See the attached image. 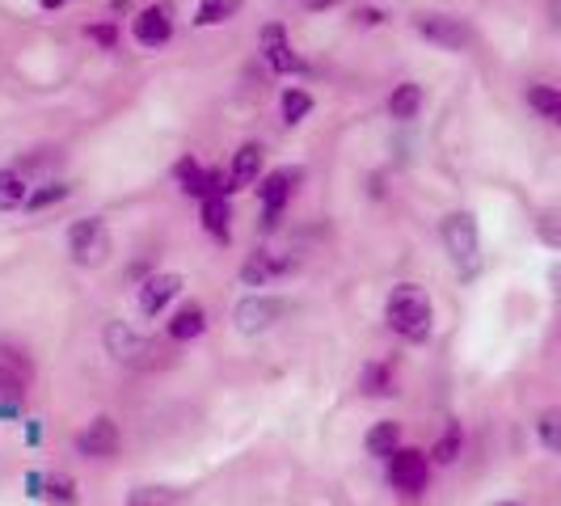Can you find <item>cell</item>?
I'll return each mask as SVG.
<instances>
[{
  "instance_id": "cell-10",
  "label": "cell",
  "mask_w": 561,
  "mask_h": 506,
  "mask_svg": "<svg viewBox=\"0 0 561 506\" xmlns=\"http://www.w3.org/2000/svg\"><path fill=\"white\" fill-rule=\"evenodd\" d=\"M182 287H186V279H182L178 271H152V275L136 287V309H140L144 321L165 317V309H173V304H178Z\"/></svg>"
},
{
  "instance_id": "cell-16",
  "label": "cell",
  "mask_w": 561,
  "mask_h": 506,
  "mask_svg": "<svg viewBox=\"0 0 561 506\" xmlns=\"http://www.w3.org/2000/svg\"><path fill=\"white\" fill-rule=\"evenodd\" d=\"M359 393L367 401H389L397 396V355H385V359H367L359 367Z\"/></svg>"
},
{
  "instance_id": "cell-13",
  "label": "cell",
  "mask_w": 561,
  "mask_h": 506,
  "mask_svg": "<svg viewBox=\"0 0 561 506\" xmlns=\"http://www.w3.org/2000/svg\"><path fill=\"white\" fill-rule=\"evenodd\" d=\"M102 346H106V355H111L114 364H140L144 350H148L144 334L131 325V321H123V317L106 321V330H102Z\"/></svg>"
},
{
  "instance_id": "cell-33",
  "label": "cell",
  "mask_w": 561,
  "mask_h": 506,
  "mask_svg": "<svg viewBox=\"0 0 561 506\" xmlns=\"http://www.w3.org/2000/svg\"><path fill=\"white\" fill-rule=\"evenodd\" d=\"M351 22L359 30H380L389 22V13L380 9V4H355V13H351Z\"/></svg>"
},
{
  "instance_id": "cell-22",
  "label": "cell",
  "mask_w": 561,
  "mask_h": 506,
  "mask_svg": "<svg viewBox=\"0 0 561 506\" xmlns=\"http://www.w3.org/2000/svg\"><path fill=\"white\" fill-rule=\"evenodd\" d=\"M524 102H528V111H533L540 123L561 127V89H558V84L533 81L528 89H524Z\"/></svg>"
},
{
  "instance_id": "cell-39",
  "label": "cell",
  "mask_w": 561,
  "mask_h": 506,
  "mask_svg": "<svg viewBox=\"0 0 561 506\" xmlns=\"http://www.w3.org/2000/svg\"><path fill=\"white\" fill-rule=\"evenodd\" d=\"M22 485H26L30 498H43V490H47V473H38V469H34V473H26V481H22Z\"/></svg>"
},
{
  "instance_id": "cell-19",
  "label": "cell",
  "mask_w": 561,
  "mask_h": 506,
  "mask_svg": "<svg viewBox=\"0 0 561 506\" xmlns=\"http://www.w3.org/2000/svg\"><path fill=\"white\" fill-rule=\"evenodd\" d=\"M207 177H211V169L198 165L195 152H182V157L173 161V186H178L186 198H195V203L207 198Z\"/></svg>"
},
{
  "instance_id": "cell-6",
  "label": "cell",
  "mask_w": 561,
  "mask_h": 506,
  "mask_svg": "<svg viewBox=\"0 0 561 506\" xmlns=\"http://www.w3.org/2000/svg\"><path fill=\"white\" fill-rule=\"evenodd\" d=\"M431 469H435L431 464V451L410 448V444L385 460V478H389L393 494H401V498H422L426 485H431Z\"/></svg>"
},
{
  "instance_id": "cell-17",
  "label": "cell",
  "mask_w": 561,
  "mask_h": 506,
  "mask_svg": "<svg viewBox=\"0 0 561 506\" xmlns=\"http://www.w3.org/2000/svg\"><path fill=\"white\" fill-rule=\"evenodd\" d=\"M422 106H426V89H422L419 81H401L389 89V97H385V111H389V118L393 123H419L422 118Z\"/></svg>"
},
{
  "instance_id": "cell-21",
  "label": "cell",
  "mask_w": 561,
  "mask_h": 506,
  "mask_svg": "<svg viewBox=\"0 0 561 506\" xmlns=\"http://www.w3.org/2000/svg\"><path fill=\"white\" fill-rule=\"evenodd\" d=\"M312 111H317V97H312L309 84H287V89L279 93L283 127H300V123H309Z\"/></svg>"
},
{
  "instance_id": "cell-28",
  "label": "cell",
  "mask_w": 561,
  "mask_h": 506,
  "mask_svg": "<svg viewBox=\"0 0 561 506\" xmlns=\"http://www.w3.org/2000/svg\"><path fill=\"white\" fill-rule=\"evenodd\" d=\"M536 444H540L545 451H553V456H561V410L558 405H549V410L536 414Z\"/></svg>"
},
{
  "instance_id": "cell-9",
  "label": "cell",
  "mask_w": 561,
  "mask_h": 506,
  "mask_svg": "<svg viewBox=\"0 0 561 506\" xmlns=\"http://www.w3.org/2000/svg\"><path fill=\"white\" fill-rule=\"evenodd\" d=\"M77 456L81 460H102V464H111V460H118V451H123V430H118V422L111 418V414H98V418H89L77 430Z\"/></svg>"
},
{
  "instance_id": "cell-25",
  "label": "cell",
  "mask_w": 561,
  "mask_h": 506,
  "mask_svg": "<svg viewBox=\"0 0 561 506\" xmlns=\"http://www.w3.org/2000/svg\"><path fill=\"white\" fill-rule=\"evenodd\" d=\"M30 186H34V182H30L18 165H0V211H18V207H26Z\"/></svg>"
},
{
  "instance_id": "cell-43",
  "label": "cell",
  "mask_w": 561,
  "mask_h": 506,
  "mask_svg": "<svg viewBox=\"0 0 561 506\" xmlns=\"http://www.w3.org/2000/svg\"><path fill=\"white\" fill-rule=\"evenodd\" d=\"M549 287L561 296V262H553V266H549Z\"/></svg>"
},
{
  "instance_id": "cell-37",
  "label": "cell",
  "mask_w": 561,
  "mask_h": 506,
  "mask_svg": "<svg viewBox=\"0 0 561 506\" xmlns=\"http://www.w3.org/2000/svg\"><path fill=\"white\" fill-rule=\"evenodd\" d=\"M0 422H22V401L18 396H0Z\"/></svg>"
},
{
  "instance_id": "cell-31",
  "label": "cell",
  "mask_w": 561,
  "mask_h": 506,
  "mask_svg": "<svg viewBox=\"0 0 561 506\" xmlns=\"http://www.w3.org/2000/svg\"><path fill=\"white\" fill-rule=\"evenodd\" d=\"M84 38H89L98 51H118L123 30H118V22H114V18H106V22H89V26H84Z\"/></svg>"
},
{
  "instance_id": "cell-41",
  "label": "cell",
  "mask_w": 561,
  "mask_h": 506,
  "mask_svg": "<svg viewBox=\"0 0 561 506\" xmlns=\"http://www.w3.org/2000/svg\"><path fill=\"white\" fill-rule=\"evenodd\" d=\"M106 4H111L114 18H131L136 13V0H106Z\"/></svg>"
},
{
  "instance_id": "cell-7",
  "label": "cell",
  "mask_w": 561,
  "mask_h": 506,
  "mask_svg": "<svg viewBox=\"0 0 561 506\" xmlns=\"http://www.w3.org/2000/svg\"><path fill=\"white\" fill-rule=\"evenodd\" d=\"M173 30H178V22H173V4L169 0H148L131 13V38L140 43L144 51H165L173 43Z\"/></svg>"
},
{
  "instance_id": "cell-26",
  "label": "cell",
  "mask_w": 561,
  "mask_h": 506,
  "mask_svg": "<svg viewBox=\"0 0 561 506\" xmlns=\"http://www.w3.org/2000/svg\"><path fill=\"white\" fill-rule=\"evenodd\" d=\"M241 9H245V0H198L191 22H195V30H216V26H228Z\"/></svg>"
},
{
  "instance_id": "cell-23",
  "label": "cell",
  "mask_w": 561,
  "mask_h": 506,
  "mask_svg": "<svg viewBox=\"0 0 561 506\" xmlns=\"http://www.w3.org/2000/svg\"><path fill=\"white\" fill-rule=\"evenodd\" d=\"M72 198V182H64V177H43V182H34L26 195V207L30 216H38V211H51L59 203H68Z\"/></svg>"
},
{
  "instance_id": "cell-24",
  "label": "cell",
  "mask_w": 561,
  "mask_h": 506,
  "mask_svg": "<svg viewBox=\"0 0 561 506\" xmlns=\"http://www.w3.org/2000/svg\"><path fill=\"white\" fill-rule=\"evenodd\" d=\"M460 456H465V426L448 418L444 430H439V439H435V448H431V464L435 469H451V464H460Z\"/></svg>"
},
{
  "instance_id": "cell-35",
  "label": "cell",
  "mask_w": 561,
  "mask_h": 506,
  "mask_svg": "<svg viewBox=\"0 0 561 506\" xmlns=\"http://www.w3.org/2000/svg\"><path fill=\"white\" fill-rule=\"evenodd\" d=\"M283 228V211H275V207H262V216H257V232L262 237H275Z\"/></svg>"
},
{
  "instance_id": "cell-42",
  "label": "cell",
  "mask_w": 561,
  "mask_h": 506,
  "mask_svg": "<svg viewBox=\"0 0 561 506\" xmlns=\"http://www.w3.org/2000/svg\"><path fill=\"white\" fill-rule=\"evenodd\" d=\"M337 4H346V0H305L309 13H330V9H337Z\"/></svg>"
},
{
  "instance_id": "cell-2",
  "label": "cell",
  "mask_w": 561,
  "mask_h": 506,
  "mask_svg": "<svg viewBox=\"0 0 561 506\" xmlns=\"http://www.w3.org/2000/svg\"><path fill=\"white\" fill-rule=\"evenodd\" d=\"M439 241L448 262L460 271V279H473L481 271V225L469 207H456L439 220Z\"/></svg>"
},
{
  "instance_id": "cell-30",
  "label": "cell",
  "mask_w": 561,
  "mask_h": 506,
  "mask_svg": "<svg viewBox=\"0 0 561 506\" xmlns=\"http://www.w3.org/2000/svg\"><path fill=\"white\" fill-rule=\"evenodd\" d=\"M533 228H536V237H540V245L561 250V207H540Z\"/></svg>"
},
{
  "instance_id": "cell-11",
  "label": "cell",
  "mask_w": 561,
  "mask_h": 506,
  "mask_svg": "<svg viewBox=\"0 0 561 506\" xmlns=\"http://www.w3.org/2000/svg\"><path fill=\"white\" fill-rule=\"evenodd\" d=\"M257 47H262V59H266L271 72H279V77H300L305 72V59L291 47L283 22H266V26L257 30Z\"/></svg>"
},
{
  "instance_id": "cell-12",
  "label": "cell",
  "mask_w": 561,
  "mask_h": 506,
  "mask_svg": "<svg viewBox=\"0 0 561 506\" xmlns=\"http://www.w3.org/2000/svg\"><path fill=\"white\" fill-rule=\"evenodd\" d=\"M305 186V169L300 165H279V169H266L253 186V195L262 207H275V211H287V203L296 198V191Z\"/></svg>"
},
{
  "instance_id": "cell-3",
  "label": "cell",
  "mask_w": 561,
  "mask_h": 506,
  "mask_svg": "<svg viewBox=\"0 0 561 506\" xmlns=\"http://www.w3.org/2000/svg\"><path fill=\"white\" fill-rule=\"evenodd\" d=\"M64 245H68V262H72L77 271H98V266L111 262V253H114L111 225H106L102 216H81V220L68 225Z\"/></svg>"
},
{
  "instance_id": "cell-32",
  "label": "cell",
  "mask_w": 561,
  "mask_h": 506,
  "mask_svg": "<svg viewBox=\"0 0 561 506\" xmlns=\"http://www.w3.org/2000/svg\"><path fill=\"white\" fill-rule=\"evenodd\" d=\"M0 396H26V376L18 371V367H9L4 359H0Z\"/></svg>"
},
{
  "instance_id": "cell-4",
  "label": "cell",
  "mask_w": 561,
  "mask_h": 506,
  "mask_svg": "<svg viewBox=\"0 0 561 506\" xmlns=\"http://www.w3.org/2000/svg\"><path fill=\"white\" fill-rule=\"evenodd\" d=\"M287 300L275 296V291H245L237 304H232V330L245 337H257L266 330H275L283 317H287Z\"/></svg>"
},
{
  "instance_id": "cell-40",
  "label": "cell",
  "mask_w": 561,
  "mask_h": 506,
  "mask_svg": "<svg viewBox=\"0 0 561 506\" xmlns=\"http://www.w3.org/2000/svg\"><path fill=\"white\" fill-rule=\"evenodd\" d=\"M364 191H367L371 198H385V195H389V191H385V177H380V173H371V177H367Z\"/></svg>"
},
{
  "instance_id": "cell-38",
  "label": "cell",
  "mask_w": 561,
  "mask_h": 506,
  "mask_svg": "<svg viewBox=\"0 0 561 506\" xmlns=\"http://www.w3.org/2000/svg\"><path fill=\"white\" fill-rule=\"evenodd\" d=\"M148 275H152V262L144 257V262H136V266H127V275H123V279L131 283V287H140V283L148 279Z\"/></svg>"
},
{
  "instance_id": "cell-5",
  "label": "cell",
  "mask_w": 561,
  "mask_h": 506,
  "mask_svg": "<svg viewBox=\"0 0 561 506\" xmlns=\"http://www.w3.org/2000/svg\"><path fill=\"white\" fill-rule=\"evenodd\" d=\"M414 34L426 47L448 51V56H465L473 47V26L465 18H456V13H419L414 18Z\"/></svg>"
},
{
  "instance_id": "cell-27",
  "label": "cell",
  "mask_w": 561,
  "mask_h": 506,
  "mask_svg": "<svg viewBox=\"0 0 561 506\" xmlns=\"http://www.w3.org/2000/svg\"><path fill=\"white\" fill-rule=\"evenodd\" d=\"M186 503V490H173V485H136L123 506H182Z\"/></svg>"
},
{
  "instance_id": "cell-44",
  "label": "cell",
  "mask_w": 561,
  "mask_h": 506,
  "mask_svg": "<svg viewBox=\"0 0 561 506\" xmlns=\"http://www.w3.org/2000/svg\"><path fill=\"white\" fill-rule=\"evenodd\" d=\"M64 4H72V0H38V9H43V13H59Z\"/></svg>"
},
{
  "instance_id": "cell-8",
  "label": "cell",
  "mask_w": 561,
  "mask_h": 506,
  "mask_svg": "<svg viewBox=\"0 0 561 506\" xmlns=\"http://www.w3.org/2000/svg\"><path fill=\"white\" fill-rule=\"evenodd\" d=\"M296 266H300V257H296V253H283V250H271V245H257V250L245 253V262H241V287H250V291H262V287H271V283L287 279Z\"/></svg>"
},
{
  "instance_id": "cell-1",
  "label": "cell",
  "mask_w": 561,
  "mask_h": 506,
  "mask_svg": "<svg viewBox=\"0 0 561 506\" xmlns=\"http://www.w3.org/2000/svg\"><path fill=\"white\" fill-rule=\"evenodd\" d=\"M385 325H389V334L410 342V346H422L426 337L435 334V304H431L426 287L397 283L393 291L385 296Z\"/></svg>"
},
{
  "instance_id": "cell-20",
  "label": "cell",
  "mask_w": 561,
  "mask_h": 506,
  "mask_svg": "<svg viewBox=\"0 0 561 506\" xmlns=\"http://www.w3.org/2000/svg\"><path fill=\"white\" fill-rule=\"evenodd\" d=\"M401 448H405V439H401V422L397 418H380L367 426L364 451L371 460H389V456H397Z\"/></svg>"
},
{
  "instance_id": "cell-36",
  "label": "cell",
  "mask_w": 561,
  "mask_h": 506,
  "mask_svg": "<svg viewBox=\"0 0 561 506\" xmlns=\"http://www.w3.org/2000/svg\"><path fill=\"white\" fill-rule=\"evenodd\" d=\"M22 439H26V448H43V422L22 418Z\"/></svg>"
},
{
  "instance_id": "cell-34",
  "label": "cell",
  "mask_w": 561,
  "mask_h": 506,
  "mask_svg": "<svg viewBox=\"0 0 561 506\" xmlns=\"http://www.w3.org/2000/svg\"><path fill=\"white\" fill-rule=\"evenodd\" d=\"M56 161H59V152H51V148H38V152H34V157H30V152H22V157H18V161H13V165L22 169V173H26V177H34V173H38V169L56 165Z\"/></svg>"
},
{
  "instance_id": "cell-15",
  "label": "cell",
  "mask_w": 561,
  "mask_h": 506,
  "mask_svg": "<svg viewBox=\"0 0 561 506\" xmlns=\"http://www.w3.org/2000/svg\"><path fill=\"white\" fill-rule=\"evenodd\" d=\"M262 165H266V148L257 140H245L237 152H232V161H228V182H232V195H241V191H253L257 186V177H262Z\"/></svg>"
},
{
  "instance_id": "cell-18",
  "label": "cell",
  "mask_w": 561,
  "mask_h": 506,
  "mask_svg": "<svg viewBox=\"0 0 561 506\" xmlns=\"http://www.w3.org/2000/svg\"><path fill=\"white\" fill-rule=\"evenodd\" d=\"M198 225H203V232L216 241V245H232V198H203L198 203Z\"/></svg>"
},
{
  "instance_id": "cell-45",
  "label": "cell",
  "mask_w": 561,
  "mask_h": 506,
  "mask_svg": "<svg viewBox=\"0 0 561 506\" xmlns=\"http://www.w3.org/2000/svg\"><path fill=\"white\" fill-rule=\"evenodd\" d=\"M494 506H528V503H519V498H499Z\"/></svg>"
},
{
  "instance_id": "cell-14",
  "label": "cell",
  "mask_w": 561,
  "mask_h": 506,
  "mask_svg": "<svg viewBox=\"0 0 561 506\" xmlns=\"http://www.w3.org/2000/svg\"><path fill=\"white\" fill-rule=\"evenodd\" d=\"M207 309L198 304V300H182V304H173L165 317V337L169 342H178V346H186V342H198V337L207 334Z\"/></svg>"
},
{
  "instance_id": "cell-29",
  "label": "cell",
  "mask_w": 561,
  "mask_h": 506,
  "mask_svg": "<svg viewBox=\"0 0 561 506\" xmlns=\"http://www.w3.org/2000/svg\"><path fill=\"white\" fill-rule=\"evenodd\" d=\"M43 498L51 506H81V490H77V478L72 473H47V490Z\"/></svg>"
}]
</instances>
